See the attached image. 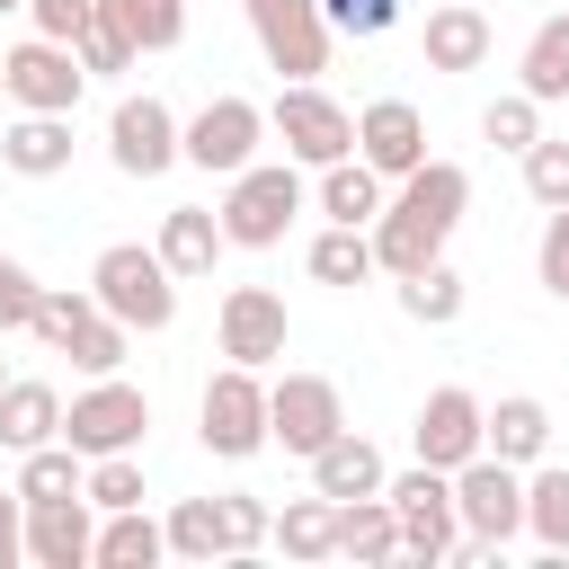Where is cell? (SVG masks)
Segmentation results:
<instances>
[{
    "instance_id": "15",
    "label": "cell",
    "mask_w": 569,
    "mask_h": 569,
    "mask_svg": "<svg viewBox=\"0 0 569 569\" xmlns=\"http://www.w3.org/2000/svg\"><path fill=\"white\" fill-rule=\"evenodd\" d=\"M480 391H462V382H436L427 400H418V427H409V445H418V462H436V471H462L471 453H480Z\"/></svg>"
},
{
    "instance_id": "18",
    "label": "cell",
    "mask_w": 569,
    "mask_h": 569,
    "mask_svg": "<svg viewBox=\"0 0 569 569\" xmlns=\"http://www.w3.org/2000/svg\"><path fill=\"white\" fill-rule=\"evenodd\" d=\"M151 249H160V267H169L178 284H196V276H213V267H222V249H231V240H222V213H213V204H169V213H160V231H151Z\"/></svg>"
},
{
    "instance_id": "13",
    "label": "cell",
    "mask_w": 569,
    "mask_h": 569,
    "mask_svg": "<svg viewBox=\"0 0 569 569\" xmlns=\"http://www.w3.org/2000/svg\"><path fill=\"white\" fill-rule=\"evenodd\" d=\"M213 338H222V365H249V373L284 365V347H293L284 293H267V284H231L222 311H213Z\"/></svg>"
},
{
    "instance_id": "42",
    "label": "cell",
    "mask_w": 569,
    "mask_h": 569,
    "mask_svg": "<svg viewBox=\"0 0 569 569\" xmlns=\"http://www.w3.org/2000/svg\"><path fill=\"white\" fill-rule=\"evenodd\" d=\"M533 276H542V293H560V302H569V204H551V213H542V240H533Z\"/></svg>"
},
{
    "instance_id": "14",
    "label": "cell",
    "mask_w": 569,
    "mask_h": 569,
    "mask_svg": "<svg viewBox=\"0 0 569 569\" xmlns=\"http://www.w3.org/2000/svg\"><path fill=\"white\" fill-rule=\"evenodd\" d=\"M107 160L124 169V178H160V169H178V107L169 98H116V116H107Z\"/></svg>"
},
{
    "instance_id": "24",
    "label": "cell",
    "mask_w": 569,
    "mask_h": 569,
    "mask_svg": "<svg viewBox=\"0 0 569 569\" xmlns=\"http://www.w3.org/2000/svg\"><path fill=\"white\" fill-rule=\"evenodd\" d=\"M365 240H373V267H382V276H418L427 258H445L453 231H436V222L409 213V204H382V213L365 222Z\"/></svg>"
},
{
    "instance_id": "4",
    "label": "cell",
    "mask_w": 569,
    "mask_h": 569,
    "mask_svg": "<svg viewBox=\"0 0 569 569\" xmlns=\"http://www.w3.org/2000/svg\"><path fill=\"white\" fill-rule=\"evenodd\" d=\"M196 445H204L213 462L267 453V373H249V365L204 373V391H196Z\"/></svg>"
},
{
    "instance_id": "34",
    "label": "cell",
    "mask_w": 569,
    "mask_h": 569,
    "mask_svg": "<svg viewBox=\"0 0 569 569\" xmlns=\"http://www.w3.org/2000/svg\"><path fill=\"white\" fill-rule=\"evenodd\" d=\"M391 284H400V311H409L418 329H453V320H462V302H471V284H462L445 258H427L418 276H391Z\"/></svg>"
},
{
    "instance_id": "20",
    "label": "cell",
    "mask_w": 569,
    "mask_h": 569,
    "mask_svg": "<svg viewBox=\"0 0 569 569\" xmlns=\"http://www.w3.org/2000/svg\"><path fill=\"white\" fill-rule=\"evenodd\" d=\"M480 453H498V462L533 471V462L551 453V409H542L533 391H507L498 409H480Z\"/></svg>"
},
{
    "instance_id": "8",
    "label": "cell",
    "mask_w": 569,
    "mask_h": 569,
    "mask_svg": "<svg viewBox=\"0 0 569 569\" xmlns=\"http://www.w3.org/2000/svg\"><path fill=\"white\" fill-rule=\"evenodd\" d=\"M382 498H391V516H400V560L445 569V551L462 542V516H453V471L409 462V471H391V480H382Z\"/></svg>"
},
{
    "instance_id": "23",
    "label": "cell",
    "mask_w": 569,
    "mask_h": 569,
    "mask_svg": "<svg viewBox=\"0 0 569 569\" xmlns=\"http://www.w3.org/2000/svg\"><path fill=\"white\" fill-rule=\"evenodd\" d=\"M391 204H409V213H427L436 231H453V222L471 213V169H462V160H436V151H427V160H418L409 178H391Z\"/></svg>"
},
{
    "instance_id": "32",
    "label": "cell",
    "mask_w": 569,
    "mask_h": 569,
    "mask_svg": "<svg viewBox=\"0 0 569 569\" xmlns=\"http://www.w3.org/2000/svg\"><path fill=\"white\" fill-rule=\"evenodd\" d=\"M302 267H311V284H338V293L382 276V267H373V240H365L356 222H320V231H311V249H302Z\"/></svg>"
},
{
    "instance_id": "46",
    "label": "cell",
    "mask_w": 569,
    "mask_h": 569,
    "mask_svg": "<svg viewBox=\"0 0 569 569\" xmlns=\"http://www.w3.org/2000/svg\"><path fill=\"white\" fill-rule=\"evenodd\" d=\"M9 560H27V498L18 489H0V569Z\"/></svg>"
},
{
    "instance_id": "28",
    "label": "cell",
    "mask_w": 569,
    "mask_h": 569,
    "mask_svg": "<svg viewBox=\"0 0 569 569\" xmlns=\"http://www.w3.org/2000/svg\"><path fill=\"white\" fill-rule=\"evenodd\" d=\"M338 560H356V569L400 560V516H391L382 489H373V498H338Z\"/></svg>"
},
{
    "instance_id": "9",
    "label": "cell",
    "mask_w": 569,
    "mask_h": 569,
    "mask_svg": "<svg viewBox=\"0 0 569 569\" xmlns=\"http://www.w3.org/2000/svg\"><path fill=\"white\" fill-rule=\"evenodd\" d=\"M453 516H462V533L498 560V551L525 533V471L498 462V453H471V462L453 471Z\"/></svg>"
},
{
    "instance_id": "44",
    "label": "cell",
    "mask_w": 569,
    "mask_h": 569,
    "mask_svg": "<svg viewBox=\"0 0 569 569\" xmlns=\"http://www.w3.org/2000/svg\"><path fill=\"white\" fill-rule=\"evenodd\" d=\"M36 293H44V284H36V267L0 249V338H9V329H27V311H36Z\"/></svg>"
},
{
    "instance_id": "11",
    "label": "cell",
    "mask_w": 569,
    "mask_h": 569,
    "mask_svg": "<svg viewBox=\"0 0 569 569\" xmlns=\"http://www.w3.org/2000/svg\"><path fill=\"white\" fill-rule=\"evenodd\" d=\"M0 80H9V107H18V116H71V107H80V89H89L80 53H71V44H53V36L9 44V53H0Z\"/></svg>"
},
{
    "instance_id": "7",
    "label": "cell",
    "mask_w": 569,
    "mask_h": 569,
    "mask_svg": "<svg viewBox=\"0 0 569 569\" xmlns=\"http://www.w3.org/2000/svg\"><path fill=\"white\" fill-rule=\"evenodd\" d=\"M258 142H267V107H258V98H240V89H213L196 116H178V160H187V169H204V178L249 169V160H258Z\"/></svg>"
},
{
    "instance_id": "48",
    "label": "cell",
    "mask_w": 569,
    "mask_h": 569,
    "mask_svg": "<svg viewBox=\"0 0 569 569\" xmlns=\"http://www.w3.org/2000/svg\"><path fill=\"white\" fill-rule=\"evenodd\" d=\"M0 382H9V356H0Z\"/></svg>"
},
{
    "instance_id": "16",
    "label": "cell",
    "mask_w": 569,
    "mask_h": 569,
    "mask_svg": "<svg viewBox=\"0 0 569 569\" xmlns=\"http://www.w3.org/2000/svg\"><path fill=\"white\" fill-rule=\"evenodd\" d=\"M356 160H365L373 178H409V169L427 160V116H418L409 98H365V107H356Z\"/></svg>"
},
{
    "instance_id": "49",
    "label": "cell",
    "mask_w": 569,
    "mask_h": 569,
    "mask_svg": "<svg viewBox=\"0 0 569 569\" xmlns=\"http://www.w3.org/2000/svg\"><path fill=\"white\" fill-rule=\"evenodd\" d=\"M0 107H9V80H0Z\"/></svg>"
},
{
    "instance_id": "10",
    "label": "cell",
    "mask_w": 569,
    "mask_h": 569,
    "mask_svg": "<svg viewBox=\"0 0 569 569\" xmlns=\"http://www.w3.org/2000/svg\"><path fill=\"white\" fill-rule=\"evenodd\" d=\"M249 9V36H258V53H267V71L276 80H320L329 71V18H320V0H240Z\"/></svg>"
},
{
    "instance_id": "38",
    "label": "cell",
    "mask_w": 569,
    "mask_h": 569,
    "mask_svg": "<svg viewBox=\"0 0 569 569\" xmlns=\"http://www.w3.org/2000/svg\"><path fill=\"white\" fill-rule=\"evenodd\" d=\"M516 160H525V196H533L542 213H551V204H569V142H560V133H533Z\"/></svg>"
},
{
    "instance_id": "40",
    "label": "cell",
    "mask_w": 569,
    "mask_h": 569,
    "mask_svg": "<svg viewBox=\"0 0 569 569\" xmlns=\"http://www.w3.org/2000/svg\"><path fill=\"white\" fill-rule=\"evenodd\" d=\"M124 27L142 53H178L187 44V0H124Z\"/></svg>"
},
{
    "instance_id": "6",
    "label": "cell",
    "mask_w": 569,
    "mask_h": 569,
    "mask_svg": "<svg viewBox=\"0 0 569 569\" xmlns=\"http://www.w3.org/2000/svg\"><path fill=\"white\" fill-rule=\"evenodd\" d=\"M267 133L284 142L293 169H329V160L356 151V107H338L320 80H284L276 107H267Z\"/></svg>"
},
{
    "instance_id": "1",
    "label": "cell",
    "mask_w": 569,
    "mask_h": 569,
    "mask_svg": "<svg viewBox=\"0 0 569 569\" xmlns=\"http://www.w3.org/2000/svg\"><path fill=\"white\" fill-rule=\"evenodd\" d=\"M27 338L36 347H53V356H71L80 373H124V356H133V329L116 320V311H98V293L80 284H44L36 293V311H27Z\"/></svg>"
},
{
    "instance_id": "33",
    "label": "cell",
    "mask_w": 569,
    "mask_h": 569,
    "mask_svg": "<svg viewBox=\"0 0 569 569\" xmlns=\"http://www.w3.org/2000/svg\"><path fill=\"white\" fill-rule=\"evenodd\" d=\"M160 533H169V560H196V569L231 560V533H222V498H178V507L160 516Z\"/></svg>"
},
{
    "instance_id": "45",
    "label": "cell",
    "mask_w": 569,
    "mask_h": 569,
    "mask_svg": "<svg viewBox=\"0 0 569 569\" xmlns=\"http://www.w3.org/2000/svg\"><path fill=\"white\" fill-rule=\"evenodd\" d=\"M80 18H89V0H27V27H36V36H53V44H71V36H80Z\"/></svg>"
},
{
    "instance_id": "39",
    "label": "cell",
    "mask_w": 569,
    "mask_h": 569,
    "mask_svg": "<svg viewBox=\"0 0 569 569\" xmlns=\"http://www.w3.org/2000/svg\"><path fill=\"white\" fill-rule=\"evenodd\" d=\"M533 133H542V98L507 89V98H489V107H480V142H498V151H525Z\"/></svg>"
},
{
    "instance_id": "3",
    "label": "cell",
    "mask_w": 569,
    "mask_h": 569,
    "mask_svg": "<svg viewBox=\"0 0 569 569\" xmlns=\"http://www.w3.org/2000/svg\"><path fill=\"white\" fill-rule=\"evenodd\" d=\"M89 293H98V311H116L133 338H160V329L178 320V276L160 267L151 240H107L98 267H89Z\"/></svg>"
},
{
    "instance_id": "31",
    "label": "cell",
    "mask_w": 569,
    "mask_h": 569,
    "mask_svg": "<svg viewBox=\"0 0 569 569\" xmlns=\"http://www.w3.org/2000/svg\"><path fill=\"white\" fill-rule=\"evenodd\" d=\"M516 89L542 98V107L569 98V9H551V18L525 36V53H516Z\"/></svg>"
},
{
    "instance_id": "47",
    "label": "cell",
    "mask_w": 569,
    "mask_h": 569,
    "mask_svg": "<svg viewBox=\"0 0 569 569\" xmlns=\"http://www.w3.org/2000/svg\"><path fill=\"white\" fill-rule=\"evenodd\" d=\"M9 9H27V0H0V18H9Z\"/></svg>"
},
{
    "instance_id": "5",
    "label": "cell",
    "mask_w": 569,
    "mask_h": 569,
    "mask_svg": "<svg viewBox=\"0 0 569 569\" xmlns=\"http://www.w3.org/2000/svg\"><path fill=\"white\" fill-rule=\"evenodd\" d=\"M142 436H151V400H142L124 373H89V391L62 400V445H71L80 462H98V453H142Z\"/></svg>"
},
{
    "instance_id": "19",
    "label": "cell",
    "mask_w": 569,
    "mask_h": 569,
    "mask_svg": "<svg viewBox=\"0 0 569 569\" xmlns=\"http://www.w3.org/2000/svg\"><path fill=\"white\" fill-rule=\"evenodd\" d=\"M489 18H480V0H436L427 9V27H418V53H427V71H480L489 62Z\"/></svg>"
},
{
    "instance_id": "21",
    "label": "cell",
    "mask_w": 569,
    "mask_h": 569,
    "mask_svg": "<svg viewBox=\"0 0 569 569\" xmlns=\"http://www.w3.org/2000/svg\"><path fill=\"white\" fill-rule=\"evenodd\" d=\"M382 480H391V462H382V445L356 436V427H338V436L311 453V489H320V498H373Z\"/></svg>"
},
{
    "instance_id": "35",
    "label": "cell",
    "mask_w": 569,
    "mask_h": 569,
    "mask_svg": "<svg viewBox=\"0 0 569 569\" xmlns=\"http://www.w3.org/2000/svg\"><path fill=\"white\" fill-rule=\"evenodd\" d=\"M525 533L542 551H569V462H533L525 471Z\"/></svg>"
},
{
    "instance_id": "25",
    "label": "cell",
    "mask_w": 569,
    "mask_h": 569,
    "mask_svg": "<svg viewBox=\"0 0 569 569\" xmlns=\"http://www.w3.org/2000/svg\"><path fill=\"white\" fill-rule=\"evenodd\" d=\"M267 542L293 560V569H320V560H338V498H284L276 507V525H267Z\"/></svg>"
},
{
    "instance_id": "50",
    "label": "cell",
    "mask_w": 569,
    "mask_h": 569,
    "mask_svg": "<svg viewBox=\"0 0 569 569\" xmlns=\"http://www.w3.org/2000/svg\"><path fill=\"white\" fill-rule=\"evenodd\" d=\"M560 9H569V0H560Z\"/></svg>"
},
{
    "instance_id": "17",
    "label": "cell",
    "mask_w": 569,
    "mask_h": 569,
    "mask_svg": "<svg viewBox=\"0 0 569 569\" xmlns=\"http://www.w3.org/2000/svg\"><path fill=\"white\" fill-rule=\"evenodd\" d=\"M89 542H98V507L71 489V498H27V560L36 569H89Z\"/></svg>"
},
{
    "instance_id": "27",
    "label": "cell",
    "mask_w": 569,
    "mask_h": 569,
    "mask_svg": "<svg viewBox=\"0 0 569 569\" xmlns=\"http://www.w3.org/2000/svg\"><path fill=\"white\" fill-rule=\"evenodd\" d=\"M311 204H320V222H356V231H365V222H373V213L391 204V178H373V169H365V160L347 151V160H329V169H320Z\"/></svg>"
},
{
    "instance_id": "22",
    "label": "cell",
    "mask_w": 569,
    "mask_h": 569,
    "mask_svg": "<svg viewBox=\"0 0 569 569\" xmlns=\"http://www.w3.org/2000/svg\"><path fill=\"white\" fill-rule=\"evenodd\" d=\"M0 169L9 178H62L71 169V116H9L0 124Z\"/></svg>"
},
{
    "instance_id": "2",
    "label": "cell",
    "mask_w": 569,
    "mask_h": 569,
    "mask_svg": "<svg viewBox=\"0 0 569 569\" xmlns=\"http://www.w3.org/2000/svg\"><path fill=\"white\" fill-rule=\"evenodd\" d=\"M311 204V187H302V169L293 160H249V169H231L222 178V240L231 249H284V231H293V213Z\"/></svg>"
},
{
    "instance_id": "37",
    "label": "cell",
    "mask_w": 569,
    "mask_h": 569,
    "mask_svg": "<svg viewBox=\"0 0 569 569\" xmlns=\"http://www.w3.org/2000/svg\"><path fill=\"white\" fill-rule=\"evenodd\" d=\"M80 498L107 516V507H142V453H98L80 471Z\"/></svg>"
},
{
    "instance_id": "26",
    "label": "cell",
    "mask_w": 569,
    "mask_h": 569,
    "mask_svg": "<svg viewBox=\"0 0 569 569\" xmlns=\"http://www.w3.org/2000/svg\"><path fill=\"white\" fill-rule=\"evenodd\" d=\"M53 436H62V391L36 382V373H9V382H0V453L53 445Z\"/></svg>"
},
{
    "instance_id": "43",
    "label": "cell",
    "mask_w": 569,
    "mask_h": 569,
    "mask_svg": "<svg viewBox=\"0 0 569 569\" xmlns=\"http://www.w3.org/2000/svg\"><path fill=\"white\" fill-rule=\"evenodd\" d=\"M329 36H391L400 27V0H320Z\"/></svg>"
},
{
    "instance_id": "29",
    "label": "cell",
    "mask_w": 569,
    "mask_h": 569,
    "mask_svg": "<svg viewBox=\"0 0 569 569\" xmlns=\"http://www.w3.org/2000/svg\"><path fill=\"white\" fill-rule=\"evenodd\" d=\"M71 53H80V71H89V80H124V71L142 62V44H133V27H124V0H89V18H80V36H71Z\"/></svg>"
},
{
    "instance_id": "36",
    "label": "cell",
    "mask_w": 569,
    "mask_h": 569,
    "mask_svg": "<svg viewBox=\"0 0 569 569\" xmlns=\"http://www.w3.org/2000/svg\"><path fill=\"white\" fill-rule=\"evenodd\" d=\"M80 471H89V462H80L62 436H53V445H27V453H18V498H71Z\"/></svg>"
},
{
    "instance_id": "12",
    "label": "cell",
    "mask_w": 569,
    "mask_h": 569,
    "mask_svg": "<svg viewBox=\"0 0 569 569\" xmlns=\"http://www.w3.org/2000/svg\"><path fill=\"white\" fill-rule=\"evenodd\" d=\"M338 427H347V400H338L329 373H276L267 382V445H284V453L311 462Z\"/></svg>"
},
{
    "instance_id": "41",
    "label": "cell",
    "mask_w": 569,
    "mask_h": 569,
    "mask_svg": "<svg viewBox=\"0 0 569 569\" xmlns=\"http://www.w3.org/2000/svg\"><path fill=\"white\" fill-rule=\"evenodd\" d=\"M267 525H276V507H267V498H249V489H231V498H222L231 560H258V551H267Z\"/></svg>"
},
{
    "instance_id": "30",
    "label": "cell",
    "mask_w": 569,
    "mask_h": 569,
    "mask_svg": "<svg viewBox=\"0 0 569 569\" xmlns=\"http://www.w3.org/2000/svg\"><path fill=\"white\" fill-rule=\"evenodd\" d=\"M89 560H98V569H151V560H169V533H160V516H142V507H107Z\"/></svg>"
}]
</instances>
